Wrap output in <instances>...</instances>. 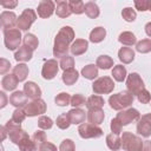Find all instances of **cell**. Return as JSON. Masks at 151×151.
<instances>
[{"instance_id":"1","label":"cell","mask_w":151,"mask_h":151,"mask_svg":"<svg viewBox=\"0 0 151 151\" xmlns=\"http://www.w3.org/2000/svg\"><path fill=\"white\" fill-rule=\"evenodd\" d=\"M73 38V31L70 27H63L59 32L58 37L55 38V46H54V55H61L67 51L68 42Z\"/></svg>"},{"instance_id":"2","label":"cell","mask_w":151,"mask_h":151,"mask_svg":"<svg viewBox=\"0 0 151 151\" xmlns=\"http://www.w3.org/2000/svg\"><path fill=\"white\" fill-rule=\"evenodd\" d=\"M132 96L129 94L127 92H123V93H118L116 96H112L110 98V103H111V106L113 109H122V107H125V106H129L132 101Z\"/></svg>"},{"instance_id":"3","label":"cell","mask_w":151,"mask_h":151,"mask_svg":"<svg viewBox=\"0 0 151 151\" xmlns=\"http://www.w3.org/2000/svg\"><path fill=\"white\" fill-rule=\"evenodd\" d=\"M123 146L129 151H142L143 143L134 136L125 133L123 136Z\"/></svg>"},{"instance_id":"4","label":"cell","mask_w":151,"mask_h":151,"mask_svg":"<svg viewBox=\"0 0 151 151\" xmlns=\"http://www.w3.org/2000/svg\"><path fill=\"white\" fill-rule=\"evenodd\" d=\"M79 132H80V136L84 137V138H88V137H99V136H101V133H103V131H101L99 127H96V126L90 125V124H83V125H80Z\"/></svg>"},{"instance_id":"5","label":"cell","mask_w":151,"mask_h":151,"mask_svg":"<svg viewBox=\"0 0 151 151\" xmlns=\"http://www.w3.org/2000/svg\"><path fill=\"white\" fill-rule=\"evenodd\" d=\"M112 88H113V83L110 78H100L93 84V90L97 93L110 92Z\"/></svg>"},{"instance_id":"6","label":"cell","mask_w":151,"mask_h":151,"mask_svg":"<svg viewBox=\"0 0 151 151\" xmlns=\"http://www.w3.org/2000/svg\"><path fill=\"white\" fill-rule=\"evenodd\" d=\"M6 45L8 48L14 50L20 42V32L18 29H9L6 31Z\"/></svg>"},{"instance_id":"7","label":"cell","mask_w":151,"mask_h":151,"mask_svg":"<svg viewBox=\"0 0 151 151\" xmlns=\"http://www.w3.org/2000/svg\"><path fill=\"white\" fill-rule=\"evenodd\" d=\"M34 19H35L34 12H33L32 9H26V11L21 14V17L19 18V20H18V26H19L20 28H22V29H27V28L29 27V25L34 21Z\"/></svg>"},{"instance_id":"8","label":"cell","mask_w":151,"mask_h":151,"mask_svg":"<svg viewBox=\"0 0 151 151\" xmlns=\"http://www.w3.org/2000/svg\"><path fill=\"white\" fill-rule=\"evenodd\" d=\"M127 85H129L130 90H131L133 93H139L140 91L144 90V87H143V81H142V79L138 77L137 73H132V74L129 77Z\"/></svg>"},{"instance_id":"9","label":"cell","mask_w":151,"mask_h":151,"mask_svg":"<svg viewBox=\"0 0 151 151\" xmlns=\"http://www.w3.org/2000/svg\"><path fill=\"white\" fill-rule=\"evenodd\" d=\"M58 72V64L54 60H50L45 64L42 68V76L46 79H51L54 77V74Z\"/></svg>"},{"instance_id":"10","label":"cell","mask_w":151,"mask_h":151,"mask_svg":"<svg viewBox=\"0 0 151 151\" xmlns=\"http://www.w3.org/2000/svg\"><path fill=\"white\" fill-rule=\"evenodd\" d=\"M138 118V112L136 110H129L126 112H122L118 114L117 117V120L122 124V125H126L129 124L130 122H132L133 119Z\"/></svg>"},{"instance_id":"11","label":"cell","mask_w":151,"mask_h":151,"mask_svg":"<svg viewBox=\"0 0 151 151\" xmlns=\"http://www.w3.org/2000/svg\"><path fill=\"white\" fill-rule=\"evenodd\" d=\"M26 110H27L28 116H34V114H38L40 112L42 113L45 111V103L42 100H34L33 103L27 105Z\"/></svg>"},{"instance_id":"12","label":"cell","mask_w":151,"mask_h":151,"mask_svg":"<svg viewBox=\"0 0 151 151\" xmlns=\"http://www.w3.org/2000/svg\"><path fill=\"white\" fill-rule=\"evenodd\" d=\"M53 9H54L53 2H51V1H42V2H40L39 7H38V14L40 17H42V18H46V17H50L52 14Z\"/></svg>"},{"instance_id":"13","label":"cell","mask_w":151,"mask_h":151,"mask_svg":"<svg viewBox=\"0 0 151 151\" xmlns=\"http://www.w3.org/2000/svg\"><path fill=\"white\" fill-rule=\"evenodd\" d=\"M104 118V113L101 112V110H97V109H91L88 112V119L91 123L94 124H100V122Z\"/></svg>"},{"instance_id":"14","label":"cell","mask_w":151,"mask_h":151,"mask_svg":"<svg viewBox=\"0 0 151 151\" xmlns=\"http://www.w3.org/2000/svg\"><path fill=\"white\" fill-rule=\"evenodd\" d=\"M25 92L31 98H35V97H39L40 96V88L34 83H27L25 85Z\"/></svg>"},{"instance_id":"15","label":"cell","mask_w":151,"mask_h":151,"mask_svg":"<svg viewBox=\"0 0 151 151\" xmlns=\"http://www.w3.org/2000/svg\"><path fill=\"white\" fill-rule=\"evenodd\" d=\"M77 79H78V73H77V71H74L73 68L66 70L65 73H64V76H63V80H64L66 84H68V85H72Z\"/></svg>"},{"instance_id":"16","label":"cell","mask_w":151,"mask_h":151,"mask_svg":"<svg viewBox=\"0 0 151 151\" xmlns=\"http://www.w3.org/2000/svg\"><path fill=\"white\" fill-rule=\"evenodd\" d=\"M68 117H70V120L73 123H81L85 118V113L81 110H72L68 112Z\"/></svg>"},{"instance_id":"17","label":"cell","mask_w":151,"mask_h":151,"mask_svg":"<svg viewBox=\"0 0 151 151\" xmlns=\"http://www.w3.org/2000/svg\"><path fill=\"white\" fill-rule=\"evenodd\" d=\"M87 48V42L85 40H77L73 46H72V52L73 54H81L83 52H85Z\"/></svg>"},{"instance_id":"18","label":"cell","mask_w":151,"mask_h":151,"mask_svg":"<svg viewBox=\"0 0 151 151\" xmlns=\"http://www.w3.org/2000/svg\"><path fill=\"white\" fill-rule=\"evenodd\" d=\"M119 58L124 63H130L131 60H133V51L127 47H124L123 50L119 51Z\"/></svg>"},{"instance_id":"19","label":"cell","mask_w":151,"mask_h":151,"mask_svg":"<svg viewBox=\"0 0 151 151\" xmlns=\"http://www.w3.org/2000/svg\"><path fill=\"white\" fill-rule=\"evenodd\" d=\"M85 12H86L87 15L91 17V18H96V17L99 14L98 6H97L94 2H87V4L85 5Z\"/></svg>"},{"instance_id":"20","label":"cell","mask_w":151,"mask_h":151,"mask_svg":"<svg viewBox=\"0 0 151 151\" xmlns=\"http://www.w3.org/2000/svg\"><path fill=\"white\" fill-rule=\"evenodd\" d=\"M105 37V29L103 27H97L94 31L91 32V40L94 42H98L100 40H103V38Z\"/></svg>"},{"instance_id":"21","label":"cell","mask_w":151,"mask_h":151,"mask_svg":"<svg viewBox=\"0 0 151 151\" xmlns=\"http://www.w3.org/2000/svg\"><path fill=\"white\" fill-rule=\"evenodd\" d=\"M57 13L59 17H67L70 15L71 11H70V6L66 2H59L58 7H57Z\"/></svg>"},{"instance_id":"22","label":"cell","mask_w":151,"mask_h":151,"mask_svg":"<svg viewBox=\"0 0 151 151\" xmlns=\"http://www.w3.org/2000/svg\"><path fill=\"white\" fill-rule=\"evenodd\" d=\"M104 104V100L100 98V97H91L88 100H87V106L90 107V109H99V107H101V105Z\"/></svg>"},{"instance_id":"23","label":"cell","mask_w":151,"mask_h":151,"mask_svg":"<svg viewBox=\"0 0 151 151\" xmlns=\"http://www.w3.org/2000/svg\"><path fill=\"white\" fill-rule=\"evenodd\" d=\"M112 74H113V77H114V78H116L118 81H122V80L125 78L126 71H125V68H124L123 66L118 65V66H116V67H114V70H113Z\"/></svg>"},{"instance_id":"24","label":"cell","mask_w":151,"mask_h":151,"mask_svg":"<svg viewBox=\"0 0 151 151\" xmlns=\"http://www.w3.org/2000/svg\"><path fill=\"white\" fill-rule=\"evenodd\" d=\"M119 40H120L122 42L126 44V45H132V44H134V42H136V38H134V35H133V34H131V33H129V32L120 34Z\"/></svg>"},{"instance_id":"25","label":"cell","mask_w":151,"mask_h":151,"mask_svg":"<svg viewBox=\"0 0 151 151\" xmlns=\"http://www.w3.org/2000/svg\"><path fill=\"white\" fill-rule=\"evenodd\" d=\"M83 74H84V77H86V78H88V79L94 78V77L97 76V68H96V66H94V65H88V66H86V67L83 70Z\"/></svg>"},{"instance_id":"26","label":"cell","mask_w":151,"mask_h":151,"mask_svg":"<svg viewBox=\"0 0 151 151\" xmlns=\"http://www.w3.org/2000/svg\"><path fill=\"white\" fill-rule=\"evenodd\" d=\"M27 48H28V47H27ZM27 48H21V50L15 54V59H17V60H28V59H31L32 52L28 51Z\"/></svg>"},{"instance_id":"27","label":"cell","mask_w":151,"mask_h":151,"mask_svg":"<svg viewBox=\"0 0 151 151\" xmlns=\"http://www.w3.org/2000/svg\"><path fill=\"white\" fill-rule=\"evenodd\" d=\"M24 93H21V92H15L13 96H12V98H11V101H12V104L13 105H21V104H24L25 101H26V98L22 96Z\"/></svg>"},{"instance_id":"28","label":"cell","mask_w":151,"mask_h":151,"mask_svg":"<svg viewBox=\"0 0 151 151\" xmlns=\"http://www.w3.org/2000/svg\"><path fill=\"white\" fill-rule=\"evenodd\" d=\"M107 145H109L111 149H113V150H117V149H119V146H120V143H119V139H118V137H117V136H113V134H110V136H107Z\"/></svg>"},{"instance_id":"29","label":"cell","mask_w":151,"mask_h":151,"mask_svg":"<svg viewBox=\"0 0 151 151\" xmlns=\"http://www.w3.org/2000/svg\"><path fill=\"white\" fill-rule=\"evenodd\" d=\"M68 6H70V9H72V12L74 13H81L83 11H85V5L80 1H77V2L72 1L68 4Z\"/></svg>"},{"instance_id":"30","label":"cell","mask_w":151,"mask_h":151,"mask_svg":"<svg viewBox=\"0 0 151 151\" xmlns=\"http://www.w3.org/2000/svg\"><path fill=\"white\" fill-rule=\"evenodd\" d=\"M17 81H18V79H13V76H8L2 81L4 83V87L7 88V90H12V88H14L17 86Z\"/></svg>"},{"instance_id":"31","label":"cell","mask_w":151,"mask_h":151,"mask_svg":"<svg viewBox=\"0 0 151 151\" xmlns=\"http://www.w3.org/2000/svg\"><path fill=\"white\" fill-rule=\"evenodd\" d=\"M97 64H98L99 67H101V68H109V67L111 66V64H112V60H111L107 55H101V57L98 59Z\"/></svg>"},{"instance_id":"32","label":"cell","mask_w":151,"mask_h":151,"mask_svg":"<svg viewBox=\"0 0 151 151\" xmlns=\"http://www.w3.org/2000/svg\"><path fill=\"white\" fill-rule=\"evenodd\" d=\"M70 117H68V114H61L59 118H58V120H57V124H58V126L59 127H61V129H66L68 125H70Z\"/></svg>"},{"instance_id":"33","label":"cell","mask_w":151,"mask_h":151,"mask_svg":"<svg viewBox=\"0 0 151 151\" xmlns=\"http://www.w3.org/2000/svg\"><path fill=\"white\" fill-rule=\"evenodd\" d=\"M14 73H15V74H19V76H18V80H22V79H25V77H26L27 68H26L25 65H19V66H17V67L14 68Z\"/></svg>"},{"instance_id":"34","label":"cell","mask_w":151,"mask_h":151,"mask_svg":"<svg viewBox=\"0 0 151 151\" xmlns=\"http://www.w3.org/2000/svg\"><path fill=\"white\" fill-rule=\"evenodd\" d=\"M70 101V96L67 93H60L57 98H55V103L60 106H64V105H67Z\"/></svg>"},{"instance_id":"35","label":"cell","mask_w":151,"mask_h":151,"mask_svg":"<svg viewBox=\"0 0 151 151\" xmlns=\"http://www.w3.org/2000/svg\"><path fill=\"white\" fill-rule=\"evenodd\" d=\"M137 50L139 52H149L151 50V41L150 40H143L137 45Z\"/></svg>"},{"instance_id":"36","label":"cell","mask_w":151,"mask_h":151,"mask_svg":"<svg viewBox=\"0 0 151 151\" xmlns=\"http://www.w3.org/2000/svg\"><path fill=\"white\" fill-rule=\"evenodd\" d=\"M25 45H28L32 50H34L35 46L38 45V40L35 39L34 35H32V34H27V35L25 37Z\"/></svg>"},{"instance_id":"37","label":"cell","mask_w":151,"mask_h":151,"mask_svg":"<svg viewBox=\"0 0 151 151\" xmlns=\"http://www.w3.org/2000/svg\"><path fill=\"white\" fill-rule=\"evenodd\" d=\"M60 65H61V67H63L64 70H70V68H72V66H73V59L70 58V57H67V55H65V57L63 58Z\"/></svg>"},{"instance_id":"38","label":"cell","mask_w":151,"mask_h":151,"mask_svg":"<svg viewBox=\"0 0 151 151\" xmlns=\"http://www.w3.org/2000/svg\"><path fill=\"white\" fill-rule=\"evenodd\" d=\"M123 17H124L125 20H127V21H132V20H134V18H136V12L132 11V8H125V9L123 11Z\"/></svg>"},{"instance_id":"39","label":"cell","mask_w":151,"mask_h":151,"mask_svg":"<svg viewBox=\"0 0 151 151\" xmlns=\"http://www.w3.org/2000/svg\"><path fill=\"white\" fill-rule=\"evenodd\" d=\"M39 126L42 129H50L52 126V120L47 117H41L39 119Z\"/></svg>"},{"instance_id":"40","label":"cell","mask_w":151,"mask_h":151,"mask_svg":"<svg viewBox=\"0 0 151 151\" xmlns=\"http://www.w3.org/2000/svg\"><path fill=\"white\" fill-rule=\"evenodd\" d=\"M73 149H74L73 143H72V140H70V139L64 140L63 144H61V146H60V150H61V151H73Z\"/></svg>"},{"instance_id":"41","label":"cell","mask_w":151,"mask_h":151,"mask_svg":"<svg viewBox=\"0 0 151 151\" xmlns=\"http://www.w3.org/2000/svg\"><path fill=\"white\" fill-rule=\"evenodd\" d=\"M84 103H85V99H84V97L80 96V94H76V96L72 98V105H74V106L83 105Z\"/></svg>"},{"instance_id":"42","label":"cell","mask_w":151,"mask_h":151,"mask_svg":"<svg viewBox=\"0 0 151 151\" xmlns=\"http://www.w3.org/2000/svg\"><path fill=\"white\" fill-rule=\"evenodd\" d=\"M138 99L142 101V103H147L149 101V99H150V96H149V92L147 91H145V90H143V93H142V91L138 93Z\"/></svg>"},{"instance_id":"43","label":"cell","mask_w":151,"mask_h":151,"mask_svg":"<svg viewBox=\"0 0 151 151\" xmlns=\"http://www.w3.org/2000/svg\"><path fill=\"white\" fill-rule=\"evenodd\" d=\"M24 118H25V114H24V112H22L21 110H17V111L14 112L13 120H15L17 123H20V122H21Z\"/></svg>"},{"instance_id":"44","label":"cell","mask_w":151,"mask_h":151,"mask_svg":"<svg viewBox=\"0 0 151 151\" xmlns=\"http://www.w3.org/2000/svg\"><path fill=\"white\" fill-rule=\"evenodd\" d=\"M118 122H117V119H114V120H112V124H111V127H112V130H113V132H116V133H119L120 132V126H122V124H117Z\"/></svg>"},{"instance_id":"45","label":"cell","mask_w":151,"mask_h":151,"mask_svg":"<svg viewBox=\"0 0 151 151\" xmlns=\"http://www.w3.org/2000/svg\"><path fill=\"white\" fill-rule=\"evenodd\" d=\"M136 6H137L140 11H145V9H147V7H149V2H136Z\"/></svg>"},{"instance_id":"46","label":"cell","mask_w":151,"mask_h":151,"mask_svg":"<svg viewBox=\"0 0 151 151\" xmlns=\"http://www.w3.org/2000/svg\"><path fill=\"white\" fill-rule=\"evenodd\" d=\"M142 151H151V142H145L142 146Z\"/></svg>"},{"instance_id":"47","label":"cell","mask_w":151,"mask_h":151,"mask_svg":"<svg viewBox=\"0 0 151 151\" xmlns=\"http://www.w3.org/2000/svg\"><path fill=\"white\" fill-rule=\"evenodd\" d=\"M145 28H146V33H147V34L151 37V22H150V24H147Z\"/></svg>"},{"instance_id":"48","label":"cell","mask_w":151,"mask_h":151,"mask_svg":"<svg viewBox=\"0 0 151 151\" xmlns=\"http://www.w3.org/2000/svg\"><path fill=\"white\" fill-rule=\"evenodd\" d=\"M149 7H150V9H151V2H149Z\"/></svg>"}]
</instances>
